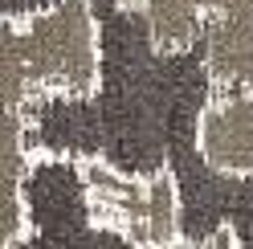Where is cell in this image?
<instances>
[{
  "instance_id": "1",
  "label": "cell",
  "mask_w": 253,
  "mask_h": 249,
  "mask_svg": "<svg viewBox=\"0 0 253 249\" xmlns=\"http://www.w3.org/2000/svg\"><path fill=\"white\" fill-rule=\"evenodd\" d=\"M4 115H21L25 98H90L102 86V29L90 0H53L45 8L4 12Z\"/></svg>"
},
{
  "instance_id": "2",
  "label": "cell",
  "mask_w": 253,
  "mask_h": 249,
  "mask_svg": "<svg viewBox=\"0 0 253 249\" xmlns=\"http://www.w3.org/2000/svg\"><path fill=\"white\" fill-rule=\"evenodd\" d=\"M78 180L94 229L131 241L135 249H176L180 188L171 172H126L86 155L78 160Z\"/></svg>"
},
{
  "instance_id": "3",
  "label": "cell",
  "mask_w": 253,
  "mask_h": 249,
  "mask_svg": "<svg viewBox=\"0 0 253 249\" xmlns=\"http://www.w3.org/2000/svg\"><path fill=\"white\" fill-rule=\"evenodd\" d=\"M196 155L216 176L253 180V90L225 86L196 115Z\"/></svg>"
}]
</instances>
